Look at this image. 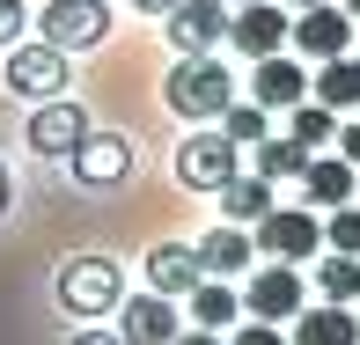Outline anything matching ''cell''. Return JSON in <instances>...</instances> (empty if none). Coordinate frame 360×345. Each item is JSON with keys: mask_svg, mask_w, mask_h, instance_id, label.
Instances as JSON below:
<instances>
[{"mask_svg": "<svg viewBox=\"0 0 360 345\" xmlns=\"http://www.w3.org/2000/svg\"><path fill=\"white\" fill-rule=\"evenodd\" d=\"M162 103L176 110V118H221L228 103H236V74L221 67L214 52H184L162 81Z\"/></svg>", "mask_w": 360, "mask_h": 345, "instance_id": "1", "label": "cell"}, {"mask_svg": "<svg viewBox=\"0 0 360 345\" xmlns=\"http://www.w3.org/2000/svg\"><path fill=\"white\" fill-rule=\"evenodd\" d=\"M125 301V272L110 265V257H74L67 272H59V308L67 316H103V308Z\"/></svg>", "mask_w": 360, "mask_h": 345, "instance_id": "2", "label": "cell"}, {"mask_svg": "<svg viewBox=\"0 0 360 345\" xmlns=\"http://www.w3.org/2000/svg\"><path fill=\"white\" fill-rule=\"evenodd\" d=\"M250 242L265 257H280V265H302V257L323 250V221H316V206H272L265 221H257Z\"/></svg>", "mask_w": 360, "mask_h": 345, "instance_id": "3", "label": "cell"}, {"mask_svg": "<svg viewBox=\"0 0 360 345\" xmlns=\"http://www.w3.org/2000/svg\"><path fill=\"white\" fill-rule=\"evenodd\" d=\"M37 37L59 44V52H89V44L110 37V8L103 0H52V8L37 15Z\"/></svg>", "mask_w": 360, "mask_h": 345, "instance_id": "4", "label": "cell"}, {"mask_svg": "<svg viewBox=\"0 0 360 345\" xmlns=\"http://www.w3.org/2000/svg\"><path fill=\"white\" fill-rule=\"evenodd\" d=\"M67 81H74V67H67V52L59 44H15L8 52V89L15 96H30V103H44V96H67Z\"/></svg>", "mask_w": 360, "mask_h": 345, "instance_id": "5", "label": "cell"}, {"mask_svg": "<svg viewBox=\"0 0 360 345\" xmlns=\"http://www.w3.org/2000/svg\"><path fill=\"white\" fill-rule=\"evenodd\" d=\"M302 301H309L302 272L280 265V257H272L265 272H250V287H243V308H250L257 323H287V316H302Z\"/></svg>", "mask_w": 360, "mask_h": 345, "instance_id": "6", "label": "cell"}, {"mask_svg": "<svg viewBox=\"0 0 360 345\" xmlns=\"http://www.w3.org/2000/svg\"><path fill=\"white\" fill-rule=\"evenodd\" d=\"M236 155H243V147L228 140V133H191L184 147H176V176H184L191 191H221L228 176H243Z\"/></svg>", "mask_w": 360, "mask_h": 345, "instance_id": "7", "label": "cell"}, {"mask_svg": "<svg viewBox=\"0 0 360 345\" xmlns=\"http://www.w3.org/2000/svg\"><path fill=\"white\" fill-rule=\"evenodd\" d=\"M287 30H294V15H280L272 0H250V8L228 15V44H236L243 59H272V52H287Z\"/></svg>", "mask_w": 360, "mask_h": 345, "instance_id": "8", "label": "cell"}, {"mask_svg": "<svg viewBox=\"0 0 360 345\" xmlns=\"http://www.w3.org/2000/svg\"><path fill=\"white\" fill-rule=\"evenodd\" d=\"M67 162H74V184H81V191H110V184L133 176V147H125L118 133H89Z\"/></svg>", "mask_w": 360, "mask_h": 345, "instance_id": "9", "label": "cell"}, {"mask_svg": "<svg viewBox=\"0 0 360 345\" xmlns=\"http://www.w3.org/2000/svg\"><path fill=\"white\" fill-rule=\"evenodd\" d=\"M162 22H169L176 52H221V44H228V8H221V0H176Z\"/></svg>", "mask_w": 360, "mask_h": 345, "instance_id": "10", "label": "cell"}, {"mask_svg": "<svg viewBox=\"0 0 360 345\" xmlns=\"http://www.w3.org/2000/svg\"><path fill=\"white\" fill-rule=\"evenodd\" d=\"M89 140V118H81V103H67V96H44L37 110H30V147L37 155H74V147Z\"/></svg>", "mask_w": 360, "mask_h": 345, "instance_id": "11", "label": "cell"}, {"mask_svg": "<svg viewBox=\"0 0 360 345\" xmlns=\"http://www.w3.org/2000/svg\"><path fill=\"white\" fill-rule=\"evenodd\" d=\"M118 338L125 345H169L176 338V301L155 294V287H147V294H125V301H118Z\"/></svg>", "mask_w": 360, "mask_h": 345, "instance_id": "12", "label": "cell"}, {"mask_svg": "<svg viewBox=\"0 0 360 345\" xmlns=\"http://www.w3.org/2000/svg\"><path fill=\"white\" fill-rule=\"evenodd\" d=\"M287 37H294V52H302V59H338V52L353 44V15L323 0V8H302V15H294Z\"/></svg>", "mask_w": 360, "mask_h": 345, "instance_id": "13", "label": "cell"}, {"mask_svg": "<svg viewBox=\"0 0 360 345\" xmlns=\"http://www.w3.org/2000/svg\"><path fill=\"white\" fill-rule=\"evenodd\" d=\"M353 162L346 155H309V169L294 176V184H302V206H316V213H331V206H346L353 199Z\"/></svg>", "mask_w": 360, "mask_h": 345, "instance_id": "14", "label": "cell"}, {"mask_svg": "<svg viewBox=\"0 0 360 345\" xmlns=\"http://www.w3.org/2000/svg\"><path fill=\"white\" fill-rule=\"evenodd\" d=\"M199 279L206 272H199V250H191V242H155V250H147V287H155V294L184 301Z\"/></svg>", "mask_w": 360, "mask_h": 345, "instance_id": "15", "label": "cell"}, {"mask_svg": "<svg viewBox=\"0 0 360 345\" xmlns=\"http://www.w3.org/2000/svg\"><path fill=\"white\" fill-rule=\"evenodd\" d=\"M191 250H199V272H206V279H243V272H250V257H257V242L243 235L236 221H221L214 235L191 242Z\"/></svg>", "mask_w": 360, "mask_h": 345, "instance_id": "16", "label": "cell"}, {"mask_svg": "<svg viewBox=\"0 0 360 345\" xmlns=\"http://www.w3.org/2000/svg\"><path fill=\"white\" fill-rule=\"evenodd\" d=\"M309 96V74L294 67L287 52H272V59H257V74H250V103H265V110H294Z\"/></svg>", "mask_w": 360, "mask_h": 345, "instance_id": "17", "label": "cell"}, {"mask_svg": "<svg viewBox=\"0 0 360 345\" xmlns=\"http://www.w3.org/2000/svg\"><path fill=\"white\" fill-rule=\"evenodd\" d=\"M294 345H360V308H346V301L302 308L294 316Z\"/></svg>", "mask_w": 360, "mask_h": 345, "instance_id": "18", "label": "cell"}, {"mask_svg": "<svg viewBox=\"0 0 360 345\" xmlns=\"http://www.w3.org/2000/svg\"><path fill=\"white\" fill-rule=\"evenodd\" d=\"M309 96H316L323 110H360V59H316V74H309Z\"/></svg>", "mask_w": 360, "mask_h": 345, "instance_id": "19", "label": "cell"}, {"mask_svg": "<svg viewBox=\"0 0 360 345\" xmlns=\"http://www.w3.org/2000/svg\"><path fill=\"white\" fill-rule=\"evenodd\" d=\"M221 213H228V221H236V228H257V221H265V213H272V184H265V176H228V184H221Z\"/></svg>", "mask_w": 360, "mask_h": 345, "instance_id": "20", "label": "cell"}, {"mask_svg": "<svg viewBox=\"0 0 360 345\" xmlns=\"http://www.w3.org/2000/svg\"><path fill=\"white\" fill-rule=\"evenodd\" d=\"M184 301H191V323H199V331H228V323H236V308H243V294L228 287V279H199Z\"/></svg>", "mask_w": 360, "mask_h": 345, "instance_id": "21", "label": "cell"}, {"mask_svg": "<svg viewBox=\"0 0 360 345\" xmlns=\"http://www.w3.org/2000/svg\"><path fill=\"white\" fill-rule=\"evenodd\" d=\"M302 169H309V147L302 140H287V133L257 140V176H265V184H287V176H302Z\"/></svg>", "mask_w": 360, "mask_h": 345, "instance_id": "22", "label": "cell"}, {"mask_svg": "<svg viewBox=\"0 0 360 345\" xmlns=\"http://www.w3.org/2000/svg\"><path fill=\"white\" fill-rule=\"evenodd\" d=\"M287 140H302L309 155H316L323 140H338V110H323V103H309V96H302V103L287 110Z\"/></svg>", "mask_w": 360, "mask_h": 345, "instance_id": "23", "label": "cell"}, {"mask_svg": "<svg viewBox=\"0 0 360 345\" xmlns=\"http://www.w3.org/2000/svg\"><path fill=\"white\" fill-rule=\"evenodd\" d=\"M316 294H323V301H360V257H346V250H331V257H323V265H316Z\"/></svg>", "mask_w": 360, "mask_h": 345, "instance_id": "24", "label": "cell"}, {"mask_svg": "<svg viewBox=\"0 0 360 345\" xmlns=\"http://www.w3.org/2000/svg\"><path fill=\"white\" fill-rule=\"evenodd\" d=\"M221 133L236 140V147H257V140L272 133V110H265V103H228V110H221Z\"/></svg>", "mask_w": 360, "mask_h": 345, "instance_id": "25", "label": "cell"}, {"mask_svg": "<svg viewBox=\"0 0 360 345\" xmlns=\"http://www.w3.org/2000/svg\"><path fill=\"white\" fill-rule=\"evenodd\" d=\"M323 250L360 257V206H353V199H346V206H331V221H323Z\"/></svg>", "mask_w": 360, "mask_h": 345, "instance_id": "26", "label": "cell"}, {"mask_svg": "<svg viewBox=\"0 0 360 345\" xmlns=\"http://www.w3.org/2000/svg\"><path fill=\"white\" fill-rule=\"evenodd\" d=\"M228 345H287V338H280V323H257V316H250V323H243V331L228 338Z\"/></svg>", "mask_w": 360, "mask_h": 345, "instance_id": "27", "label": "cell"}, {"mask_svg": "<svg viewBox=\"0 0 360 345\" xmlns=\"http://www.w3.org/2000/svg\"><path fill=\"white\" fill-rule=\"evenodd\" d=\"M22 22H30V8H22V0H0V44H15V37H22Z\"/></svg>", "mask_w": 360, "mask_h": 345, "instance_id": "28", "label": "cell"}, {"mask_svg": "<svg viewBox=\"0 0 360 345\" xmlns=\"http://www.w3.org/2000/svg\"><path fill=\"white\" fill-rule=\"evenodd\" d=\"M338 155H346L353 169H360V125H338Z\"/></svg>", "mask_w": 360, "mask_h": 345, "instance_id": "29", "label": "cell"}, {"mask_svg": "<svg viewBox=\"0 0 360 345\" xmlns=\"http://www.w3.org/2000/svg\"><path fill=\"white\" fill-rule=\"evenodd\" d=\"M67 345H125V338H118V331H74Z\"/></svg>", "mask_w": 360, "mask_h": 345, "instance_id": "30", "label": "cell"}, {"mask_svg": "<svg viewBox=\"0 0 360 345\" xmlns=\"http://www.w3.org/2000/svg\"><path fill=\"white\" fill-rule=\"evenodd\" d=\"M169 345H228V338H221V331H176Z\"/></svg>", "mask_w": 360, "mask_h": 345, "instance_id": "31", "label": "cell"}, {"mask_svg": "<svg viewBox=\"0 0 360 345\" xmlns=\"http://www.w3.org/2000/svg\"><path fill=\"white\" fill-rule=\"evenodd\" d=\"M8 206H15V184H8V169H0V221H8Z\"/></svg>", "mask_w": 360, "mask_h": 345, "instance_id": "32", "label": "cell"}, {"mask_svg": "<svg viewBox=\"0 0 360 345\" xmlns=\"http://www.w3.org/2000/svg\"><path fill=\"white\" fill-rule=\"evenodd\" d=\"M133 8H140V15H169L176 0H133Z\"/></svg>", "mask_w": 360, "mask_h": 345, "instance_id": "33", "label": "cell"}, {"mask_svg": "<svg viewBox=\"0 0 360 345\" xmlns=\"http://www.w3.org/2000/svg\"><path fill=\"white\" fill-rule=\"evenodd\" d=\"M287 8H323V0H287Z\"/></svg>", "mask_w": 360, "mask_h": 345, "instance_id": "34", "label": "cell"}, {"mask_svg": "<svg viewBox=\"0 0 360 345\" xmlns=\"http://www.w3.org/2000/svg\"><path fill=\"white\" fill-rule=\"evenodd\" d=\"M221 8H250V0H221Z\"/></svg>", "mask_w": 360, "mask_h": 345, "instance_id": "35", "label": "cell"}, {"mask_svg": "<svg viewBox=\"0 0 360 345\" xmlns=\"http://www.w3.org/2000/svg\"><path fill=\"white\" fill-rule=\"evenodd\" d=\"M346 15H360V0H346Z\"/></svg>", "mask_w": 360, "mask_h": 345, "instance_id": "36", "label": "cell"}, {"mask_svg": "<svg viewBox=\"0 0 360 345\" xmlns=\"http://www.w3.org/2000/svg\"><path fill=\"white\" fill-rule=\"evenodd\" d=\"M353 199H360V176H353Z\"/></svg>", "mask_w": 360, "mask_h": 345, "instance_id": "37", "label": "cell"}, {"mask_svg": "<svg viewBox=\"0 0 360 345\" xmlns=\"http://www.w3.org/2000/svg\"><path fill=\"white\" fill-rule=\"evenodd\" d=\"M353 308H360V301H353Z\"/></svg>", "mask_w": 360, "mask_h": 345, "instance_id": "38", "label": "cell"}]
</instances>
